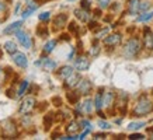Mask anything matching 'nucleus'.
Instances as JSON below:
<instances>
[{
  "label": "nucleus",
  "mask_w": 153,
  "mask_h": 140,
  "mask_svg": "<svg viewBox=\"0 0 153 140\" xmlns=\"http://www.w3.org/2000/svg\"><path fill=\"white\" fill-rule=\"evenodd\" d=\"M91 83L88 81V80H80L79 84H77V90H79L80 94H83V95H87V94H90V91H91Z\"/></svg>",
  "instance_id": "10"
},
{
  "label": "nucleus",
  "mask_w": 153,
  "mask_h": 140,
  "mask_svg": "<svg viewBox=\"0 0 153 140\" xmlns=\"http://www.w3.org/2000/svg\"><path fill=\"white\" fill-rule=\"evenodd\" d=\"M4 49L9 52L10 55H14V53L17 52V45H16L13 41H7L4 43Z\"/></svg>",
  "instance_id": "25"
},
{
  "label": "nucleus",
  "mask_w": 153,
  "mask_h": 140,
  "mask_svg": "<svg viewBox=\"0 0 153 140\" xmlns=\"http://www.w3.org/2000/svg\"><path fill=\"white\" fill-rule=\"evenodd\" d=\"M35 32H37V35L39 38H47L48 37V34H49V31H48V28H47V25H38L37 27V31H35Z\"/></svg>",
  "instance_id": "23"
},
{
  "label": "nucleus",
  "mask_w": 153,
  "mask_h": 140,
  "mask_svg": "<svg viewBox=\"0 0 153 140\" xmlns=\"http://www.w3.org/2000/svg\"><path fill=\"white\" fill-rule=\"evenodd\" d=\"M0 57H1V52H0Z\"/></svg>",
  "instance_id": "50"
},
{
  "label": "nucleus",
  "mask_w": 153,
  "mask_h": 140,
  "mask_svg": "<svg viewBox=\"0 0 153 140\" xmlns=\"http://www.w3.org/2000/svg\"><path fill=\"white\" fill-rule=\"evenodd\" d=\"M97 25H98V24L96 23V21H91V23L88 24V28H90V29H96V28H97Z\"/></svg>",
  "instance_id": "44"
},
{
  "label": "nucleus",
  "mask_w": 153,
  "mask_h": 140,
  "mask_svg": "<svg viewBox=\"0 0 153 140\" xmlns=\"http://www.w3.org/2000/svg\"><path fill=\"white\" fill-rule=\"evenodd\" d=\"M74 15H76V18L80 20L82 23H86V21L88 20L87 10H84V9H76L74 10Z\"/></svg>",
  "instance_id": "19"
},
{
  "label": "nucleus",
  "mask_w": 153,
  "mask_h": 140,
  "mask_svg": "<svg viewBox=\"0 0 153 140\" xmlns=\"http://www.w3.org/2000/svg\"><path fill=\"white\" fill-rule=\"evenodd\" d=\"M44 67L47 70H53L56 67V62L51 60V59H44Z\"/></svg>",
  "instance_id": "30"
},
{
  "label": "nucleus",
  "mask_w": 153,
  "mask_h": 140,
  "mask_svg": "<svg viewBox=\"0 0 153 140\" xmlns=\"http://www.w3.org/2000/svg\"><path fill=\"white\" fill-rule=\"evenodd\" d=\"M107 32H108V28H102V29H100V31L96 34V37L100 39V38H102L104 35H107Z\"/></svg>",
  "instance_id": "38"
},
{
  "label": "nucleus",
  "mask_w": 153,
  "mask_h": 140,
  "mask_svg": "<svg viewBox=\"0 0 153 140\" xmlns=\"http://www.w3.org/2000/svg\"><path fill=\"white\" fill-rule=\"evenodd\" d=\"M73 67L72 66H62L59 69V71H58V77L62 80H66L68 77H70V76L73 74Z\"/></svg>",
  "instance_id": "12"
},
{
  "label": "nucleus",
  "mask_w": 153,
  "mask_h": 140,
  "mask_svg": "<svg viewBox=\"0 0 153 140\" xmlns=\"http://www.w3.org/2000/svg\"><path fill=\"white\" fill-rule=\"evenodd\" d=\"M60 39H62V41H70V37L68 34H63V35H60Z\"/></svg>",
  "instance_id": "45"
},
{
  "label": "nucleus",
  "mask_w": 153,
  "mask_h": 140,
  "mask_svg": "<svg viewBox=\"0 0 153 140\" xmlns=\"http://www.w3.org/2000/svg\"><path fill=\"white\" fill-rule=\"evenodd\" d=\"M129 139L131 140H142V139H145V136L140 135V133H134V135L129 136Z\"/></svg>",
  "instance_id": "39"
},
{
  "label": "nucleus",
  "mask_w": 153,
  "mask_h": 140,
  "mask_svg": "<svg viewBox=\"0 0 153 140\" xmlns=\"http://www.w3.org/2000/svg\"><path fill=\"white\" fill-rule=\"evenodd\" d=\"M1 136L3 139H13L17 136V126L13 121H6L1 125Z\"/></svg>",
  "instance_id": "3"
},
{
  "label": "nucleus",
  "mask_w": 153,
  "mask_h": 140,
  "mask_svg": "<svg viewBox=\"0 0 153 140\" xmlns=\"http://www.w3.org/2000/svg\"><path fill=\"white\" fill-rule=\"evenodd\" d=\"M101 129H104V130H108V129H111V125L108 123V122H105V121H98V123H97Z\"/></svg>",
  "instance_id": "36"
},
{
  "label": "nucleus",
  "mask_w": 153,
  "mask_h": 140,
  "mask_svg": "<svg viewBox=\"0 0 153 140\" xmlns=\"http://www.w3.org/2000/svg\"><path fill=\"white\" fill-rule=\"evenodd\" d=\"M6 95L9 98H16V94H14V90H11V88H9L7 91H6Z\"/></svg>",
  "instance_id": "42"
},
{
  "label": "nucleus",
  "mask_w": 153,
  "mask_h": 140,
  "mask_svg": "<svg viewBox=\"0 0 153 140\" xmlns=\"http://www.w3.org/2000/svg\"><path fill=\"white\" fill-rule=\"evenodd\" d=\"M55 46H56V41L55 39H51V41H48L45 45H44V53H51L53 49H55Z\"/></svg>",
  "instance_id": "24"
},
{
  "label": "nucleus",
  "mask_w": 153,
  "mask_h": 140,
  "mask_svg": "<svg viewBox=\"0 0 153 140\" xmlns=\"http://www.w3.org/2000/svg\"><path fill=\"white\" fill-rule=\"evenodd\" d=\"M79 81H80V76L76 74V73H73L70 77H68V79H66L65 85H66V87H69V88H73V87H77Z\"/></svg>",
  "instance_id": "15"
},
{
  "label": "nucleus",
  "mask_w": 153,
  "mask_h": 140,
  "mask_svg": "<svg viewBox=\"0 0 153 140\" xmlns=\"http://www.w3.org/2000/svg\"><path fill=\"white\" fill-rule=\"evenodd\" d=\"M52 102H53V105H56V107H60V105H62V99H60L59 97H53L52 98Z\"/></svg>",
  "instance_id": "40"
},
{
  "label": "nucleus",
  "mask_w": 153,
  "mask_h": 140,
  "mask_svg": "<svg viewBox=\"0 0 153 140\" xmlns=\"http://www.w3.org/2000/svg\"><path fill=\"white\" fill-rule=\"evenodd\" d=\"M0 73H1V69H0Z\"/></svg>",
  "instance_id": "51"
},
{
  "label": "nucleus",
  "mask_w": 153,
  "mask_h": 140,
  "mask_svg": "<svg viewBox=\"0 0 153 140\" xmlns=\"http://www.w3.org/2000/svg\"><path fill=\"white\" fill-rule=\"evenodd\" d=\"M114 98H115V94L112 93V91H107L104 94V105L105 107H111L112 102H114Z\"/></svg>",
  "instance_id": "21"
},
{
  "label": "nucleus",
  "mask_w": 153,
  "mask_h": 140,
  "mask_svg": "<svg viewBox=\"0 0 153 140\" xmlns=\"http://www.w3.org/2000/svg\"><path fill=\"white\" fill-rule=\"evenodd\" d=\"M28 9H25L23 11V14H21V15H23V18H27V17H30V14L33 13V11H35V10H37V7H38V4H33V1H30V3H28Z\"/></svg>",
  "instance_id": "26"
},
{
  "label": "nucleus",
  "mask_w": 153,
  "mask_h": 140,
  "mask_svg": "<svg viewBox=\"0 0 153 140\" xmlns=\"http://www.w3.org/2000/svg\"><path fill=\"white\" fill-rule=\"evenodd\" d=\"M153 111V102L149 99L148 95H142V97L138 99V102L135 105L134 113L136 116H143V115H148Z\"/></svg>",
  "instance_id": "1"
},
{
  "label": "nucleus",
  "mask_w": 153,
  "mask_h": 140,
  "mask_svg": "<svg viewBox=\"0 0 153 140\" xmlns=\"http://www.w3.org/2000/svg\"><path fill=\"white\" fill-rule=\"evenodd\" d=\"M39 21H48V20L51 18V13L49 11H44V13H41L39 14Z\"/></svg>",
  "instance_id": "32"
},
{
  "label": "nucleus",
  "mask_w": 153,
  "mask_h": 140,
  "mask_svg": "<svg viewBox=\"0 0 153 140\" xmlns=\"http://www.w3.org/2000/svg\"><path fill=\"white\" fill-rule=\"evenodd\" d=\"M93 104L94 101H91L90 98H87L83 104H79V109L80 112H86V113H90V112L93 111Z\"/></svg>",
  "instance_id": "16"
},
{
  "label": "nucleus",
  "mask_w": 153,
  "mask_h": 140,
  "mask_svg": "<svg viewBox=\"0 0 153 140\" xmlns=\"http://www.w3.org/2000/svg\"><path fill=\"white\" fill-rule=\"evenodd\" d=\"M45 107H48V102H42V105H39V108H38V109H39V111H42Z\"/></svg>",
  "instance_id": "47"
},
{
  "label": "nucleus",
  "mask_w": 153,
  "mask_h": 140,
  "mask_svg": "<svg viewBox=\"0 0 153 140\" xmlns=\"http://www.w3.org/2000/svg\"><path fill=\"white\" fill-rule=\"evenodd\" d=\"M98 53H100V45H98V43H94L93 46H91V49H90V55L97 56Z\"/></svg>",
  "instance_id": "31"
},
{
  "label": "nucleus",
  "mask_w": 153,
  "mask_h": 140,
  "mask_svg": "<svg viewBox=\"0 0 153 140\" xmlns=\"http://www.w3.org/2000/svg\"><path fill=\"white\" fill-rule=\"evenodd\" d=\"M121 39H122L121 34H112V35H108L104 38V45L105 46H117L121 42Z\"/></svg>",
  "instance_id": "9"
},
{
  "label": "nucleus",
  "mask_w": 153,
  "mask_h": 140,
  "mask_svg": "<svg viewBox=\"0 0 153 140\" xmlns=\"http://www.w3.org/2000/svg\"><path fill=\"white\" fill-rule=\"evenodd\" d=\"M55 121V116H53V113H48L47 116L44 118V126H45V130H49L51 129L52 123Z\"/></svg>",
  "instance_id": "22"
},
{
  "label": "nucleus",
  "mask_w": 153,
  "mask_h": 140,
  "mask_svg": "<svg viewBox=\"0 0 153 140\" xmlns=\"http://www.w3.org/2000/svg\"><path fill=\"white\" fill-rule=\"evenodd\" d=\"M150 7V1H142L139 6V11H146Z\"/></svg>",
  "instance_id": "37"
},
{
  "label": "nucleus",
  "mask_w": 153,
  "mask_h": 140,
  "mask_svg": "<svg viewBox=\"0 0 153 140\" xmlns=\"http://www.w3.org/2000/svg\"><path fill=\"white\" fill-rule=\"evenodd\" d=\"M21 25H23V21H16V23L10 24L9 27H6L3 32L7 34V35H9V34H13V32H17L20 28H21Z\"/></svg>",
  "instance_id": "17"
},
{
  "label": "nucleus",
  "mask_w": 153,
  "mask_h": 140,
  "mask_svg": "<svg viewBox=\"0 0 153 140\" xmlns=\"http://www.w3.org/2000/svg\"><path fill=\"white\" fill-rule=\"evenodd\" d=\"M152 18H153V11H146V13H143L142 15L138 17V21L143 23V21H149V20H152Z\"/></svg>",
  "instance_id": "28"
},
{
  "label": "nucleus",
  "mask_w": 153,
  "mask_h": 140,
  "mask_svg": "<svg viewBox=\"0 0 153 140\" xmlns=\"http://www.w3.org/2000/svg\"><path fill=\"white\" fill-rule=\"evenodd\" d=\"M66 23H68V15L66 14H58L55 18H53V25H55V29H59V28L65 27Z\"/></svg>",
  "instance_id": "13"
},
{
  "label": "nucleus",
  "mask_w": 153,
  "mask_h": 140,
  "mask_svg": "<svg viewBox=\"0 0 153 140\" xmlns=\"http://www.w3.org/2000/svg\"><path fill=\"white\" fill-rule=\"evenodd\" d=\"M80 125H82V127H84V129H90V130H91V125H90L88 121H82Z\"/></svg>",
  "instance_id": "41"
},
{
  "label": "nucleus",
  "mask_w": 153,
  "mask_h": 140,
  "mask_svg": "<svg viewBox=\"0 0 153 140\" xmlns=\"http://www.w3.org/2000/svg\"><path fill=\"white\" fill-rule=\"evenodd\" d=\"M145 125H146L145 122H132V123L128 125V129L129 130H139L140 127H143Z\"/></svg>",
  "instance_id": "29"
},
{
  "label": "nucleus",
  "mask_w": 153,
  "mask_h": 140,
  "mask_svg": "<svg viewBox=\"0 0 153 140\" xmlns=\"http://www.w3.org/2000/svg\"><path fill=\"white\" fill-rule=\"evenodd\" d=\"M66 98H68L69 104H72V105H77V104H79L80 93H74V91H70V93L66 94Z\"/></svg>",
  "instance_id": "20"
},
{
  "label": "nucleus",
  "mask_w": 153,
  "mask_h": 140,
  "mask_svg": "<svg viewBox=\"0 0 153 140\" xmlns=\"http://www.w3.org/2000/svg\"><path fill=\"white\" fill-rule=\"evenodd\" d=\"M94 139H96V140L105 139V135H104V133H96V135H94Z\"/></svg>",
  "instance_id": "43"
},
{
  "label": "nucleus",
  "mask_w": 153,
  "mask_h": 140,
  "mask_svg": "<svg viewBox=\"0 0 153 140\" xmlns=\"http://www.w3.org/2000/svg\"><path fill=\"white\" fill-rule=\"evenodd\" d=\"M13 62L19 66V67H21V69H25V67L28 66L27 56L24 55V53H20V52H16V53L13 55Z\"/></svg>",
  "instance_id": "6"
},
{
  "label": "nucleus",
  "mask_w": 153,
  "mask_h": 140,
  "mask_svg": "<svg viewBox=\"0 0 153 140\" xmlns=\"http://www.w3.org/2000/svg\"><path fill=\"white\" fill-rule=\"evenodd\" d=\"M97 3L100 6V9H107V7H110L111 0H97Z\"/></svg>",
  "instance_id": "33"
},
{
  "label": "nucleus",
  "mask_w": 153,
  "mask_h": 140,
  "mask_svg": "<svg viewBox=\"0 0 153 140\" xmlns=\"http://www.w3.org/2000/svg\"><path fill=\"white\" fill-rule=\"evenodd\" d=\"M139 6H140V0H128V11L131 15L139 13Z\"/></svg>",
  "instance_id": "14"
},
{
  "label": "nucleus",
  "mask_w": 153,
  "mask_h": 140,
  "mask_svg": "<svg viewBox=\"0 0 153 140\" xmlns=\"http://www.w3.org/2000/svg\"><path fill=\"white\" fill-rule=\"evenodd\" d=\"M3 10H6V4L1 1V0H0V11H3Z\"/></svg>",
  "instance_id": "46"
},
{
  "label": "nucleus",
  "mask_w": 153,
  "mask_h": 140,
  "mask_svg": "<svg viewBox=\"0 0 153 140\" xmlns=\"http://www.w3.org/2000/svg\"><path fill=\"white\" fill-rule=\"evenodd\" d=\"M73 56H74V49H72V52L69 53V56H68V57H69V59H72Z\"/></svg>",
  "instance_id": "48"
},
{
  "label": "nucleus",
  "mask_w": 153,
  "mask_h": 140,
  "mask_svg": "<svg viewBox=\"0 0 153 140\" xmlns=\"http://www.w3.org/2000/svg\"><path fill=\"white\" fill-rule=\"evenodd\" d=\"M28 85H30V83H28L27 80H23L21 81V84H20V87H19V91H17V95H24V94L27 93V90H28Z\"/></svg>",
  "instance_id": "27"
},
{
  "label": "nucleus",
  "mask_w": 153,
  "mask_h": 140,
  "mask_svg": "<svg viewBox=\"0 0 153 140\" xmlns=\"http://www.w3.org/2000/svg\"><path fill=\"white\" fill-rule=\"evenodd\" d=\"M16 35H17V39H19V42L23 45L25 49H30L31 48V45H33V41H31V38L28 37L27 32H24V31H17L16 32Z\"/></svg>",
  "instance_id": "5"
},
{
  "label": "nucleus",
  "mask_w": 153,
  "mask_h": 140,
  "mask_svg": "<svg viewBox=\"0 0 153 140\" xmlns=\"http://www.w3.org/2000/svg\"><path fill=\"white\" fill-rule=\"evenodd\" d=\"M37 105V101L34 97H27L23 99V102L20 104V113H24V115H28L31 113L33 109Z\"/></svg>",
  "instance_id": "4"
},
{
  "label": "nucleus",
  "mask_w": 153,
  "mask_h": 140,
  "mask_svg": "<svg viewBox=\"0 0 153 140\" xmlns=\"http://www.w3.org/2000/svg\"><path fill=\"white\" fill-rule=\"evenodd\" d=\"M94 13H96V15H97V17H98V15H101V11H100V10H96Z\"/></svg>",
  "instance_id": "49"
},
{
  "label": "nucleus",
  "mask_w": 153,
  "mask_h": 140,
  "mask_svg": "<svg viewBox=\"0 0 153 140\" xmlns=\"http://www.w3.org/2000/svg\"><path fill=\"white\" fill-rule=\"evenodd\" d=\"M80 7H82V9H84V10H90L91 9V4H90V0H82V1H80Z\"/></svg>",
  "instance_id": "35"
},
{
  "label": "nucleus",
  "mask_w": 153,
  "mask_h": 140,
  "mask_svg": "<svg viewBox=\"0 0 153 140\" xmlns=\"http://www.w3.org/2000/svg\"><path fill=\"white\" fill-rule=\"evenodd\" d=\"M140 51V42L138 38H131L129 41L125 43L124 48V55L126 57H135Z\"/></svg>",
  "instance_id": "2"
},
{
  "label": "nucleus",
  "mask_w": 153,
  "mask_h": 140,
  "mask_svg": "<svg viewBox=\"0 0 153 140\" xmlns=\"http://www.w3.org/2000/svg\"><path fill=\"white\" fill-rule=\"evenodd\" d=\"M69 31L73 32L74 35H77V34H79V25H76V23H70L69 24Z\"/></svg>",
  "instance_id": "34"
},
{
  "label": "nucleus",
  "mask_w": 153,
  "mask_h": 140,
  "mask_svg": "<svg viewBox=\"0 0 153 140\" xmlns=\"http://www.w3.org/2000/svg\"><path fill=\"white\" fill-rule=\"evenodd\" d=\"M74 67L79 70V71H84V70H88V67H90V60H88L86 56H79V57L76 59Z\"/></svg>",
  "instance_id": "8"
},
{
  "label": "nucleus",
  "mask_w": 153,
  "mask_h": 140,
  "mask_svg": "<svg viewBox=\"0 0 153 140\" xmlns=\"http://www.w3.org/2000/svg\"><path fill=\"white\" fill-rule=\"evenodd\" d=\"M143 43L148 51H153V32L148 27L143 29Z\"/></svg>",
  "instance_id": "7"
},
{
  "label": "nucleus",
  "mask_w": 153,
  "mask_h": 140,
  "mask_svg": "<svg viewBox=\"0 0 153 140\" xmlns=\"http://www.w3.org/2000/svg\"><path fill=\"white\" fill-rule=\"evenodd\" d=\"M102 105H104V94H102V90H100L97 94H96V98H94V107H96V109L98 111V113H100V116L104 118V115L101 113V108Z\"/></svg>",
  "instance_id": "11"
},
{
  "label": "nucleus",
  "mask_w": 153,
  "mask_h": 140,
  "mask_svg": "<svg viewBox=\"0 0 153 140\" xmlns=\"http://www.w3.org/2000/svg\"><path fill=\"white\" fill-rule=\"evenodd\" d=\"M80 127H82V126H80L76 121H70L69 123H68V126H66V132H68L69 135H74V133L79 132Z\"/></svg>",
  "instance_id": "18"
}]
</instances>
